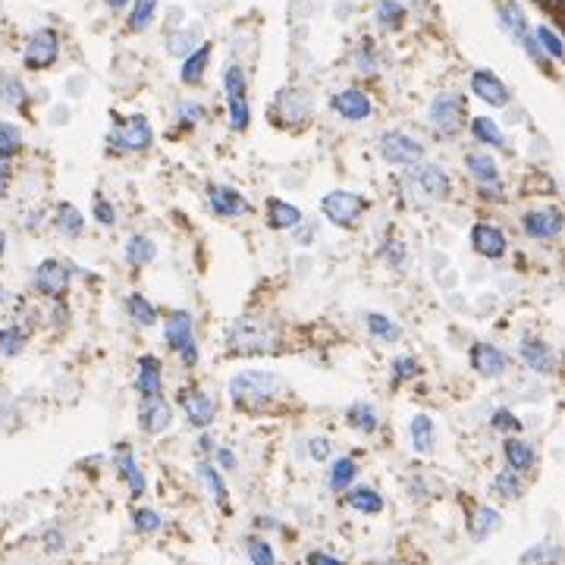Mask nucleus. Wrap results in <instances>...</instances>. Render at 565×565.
<instances>
[{"label": "nucleus", "instance_id": "obj_1", "mask_svg": "<svg viewBox=\"0 0 565 565\" xmlns=\"http://www.w3.org/2000/svg\"><path fill=\"white\" fill-rule=\"evenodd\" d=\"M230 399L239 412H274L289 399V383L274 370H242L230 380Z\"/></svg>", "mask_w": 565, "mask_h": 565}, {"label": "nucleus", "instance_id": "obj_2", "mask_svg": "<svg viewBox=\"0 0 565 565\" xmlns=\"http://www.w3.org/2000/svg\"><path fill=\"white\" fill-rule=\"evenodd\" d=\"M414 173L412 179L405 182L408 188H412V204L414 207H424V204H433V201H446L452 192V182H449V173H446L443 167H437V163H414Z\"/></svg>", "mask_w": 565, "mask_h": 565}, {"label": "nucleus", "instance_id": "obj_3", "mask_svg": "<svg viewBox=\"0 0 565 565\" xmlns=\"http://www.w3.org/2000/svg\"><path fill=\"white\" fill-rule=\"evenodd\" d=\"M274 349H276V333L264 320L242 317L230 326V352H239V355H264V352Z\"/></svg>", "mask_w": 565, "mask_h": 565}, {"label": "nucleus", "instance_id": "obj_4", "mask_svg": "<svg viewBox=\"0 0 565 565\" xmlns=\"http://www.w3.org/2000/svg\"><path fill=\"white\" fill-rule=\"evenodd\" d=\"M465 117H468V104L458 91H443L430 100V126L437 135H458L465 126Z\"/></svg>", "mask_w": 565, "mask_h": 565}, {"label": "nucleus", "instance_id": "obj_5", "mask_svg": "<svg viewBox=\"0 0 565 565\" xmlns=\"http://www.w3.org/2000/svg\"><path fill=\"white\" fill-rule=\"evenodd\" d=\"M320 211H324V217L330 220L333 226H339V230H352L355 220L368 211V198H361V195H355V192H345V188H336V192L324 195Z\"/></svg>", "mask_w": 565, "mask_h": 565}, {"label": "nucleus", "instance_id": "obj_6", "mask_svg": "<svg viewBox=\"0 0 565 565\" xmlns=\"http://www.w3.org/2000/svg\"><path fill=\"white\" fill-rule=\"evenodd\" d=\"M151 142H154V129H151L148 117H142V113L113 117L110 144H117L119 151H148Z\"/></svg>", "mask_w": 565, "mask_h": 565}, {"label": "nucleus", "instance_id": "obj_7", "mask_svg": "<svg viewBox=\"0 0 565 565\" xmlns=\"http://www.w3.org/2000/svg\"><path fill=\"white\" fill-rule=\"evenodd\" d=\"M496 16H500V25L508 31V35L515 38V41L521 44V48L531 54V60H537V63H543L546 56L540 54V48H537V41H534V35H531V25H527V16H525V10L518 6V0H496Z\"/></svg>", "mask_w": 565, "mask_h": 565}, {"label": "nucleus", "instance_id": "obj_8", "mask_svg": "<svg viewBox=\"0 0 565 565\" xmlns=\"http://www.w3.org/2000/svg\"><path fill=\"white\" fill-rule=\"evenodd\" d=\"M223 88H226V104H230V126L232 132H245L251 123L248 110V94H245V73L242 66H226L223 73Z\"/></svg>", "mask_w": 565, "mask_h": 565}, {"label": "nucleus", "instance_id": "obj_9", "mask_svg": "<svg viewBox=\"0 0 565 565\" xmlns=\"http://www.w3.org/2000/svg\"><path fill=\"white\" fill-rule=\"evenodd\" d=\"M163 330H167V345L173 352H179L182 364H186V368H195V361H198V345H195V333H192V314L170 311Z\"/></svg>", "mask_w": 565, "mask_h": 565}, {"label": "nucleus", "instance_id": "obj_10", "mask_svg": "<svg viewBox=\"0 0 565 565\" xmlns=\"http://www.w3.org/2000/svg\"><path fill=\"white\" fill-rule=\"evenodd\" d=\"M380 154L387 163H396V167H414L424 157V144L418 138L405 135V132H387L380 138Z\"/></svg>", "mask_w": 565, "mask_h": 565}, {"label": "nucleus", "instance_id": "obj_11", "mask_svg": "<svg viewBox=\"0 0 565 565\" xmlns=\"http://www.w3.org/2000/svg\"><path fill=\"white\" fill-rule=\"evenodd\" d=\"M521 230H525V236L540 239V242L559 239V232H562V211L556 204L534 207V211H527L521 217Z\"/></svg>", "mask_w": 565, "mask_h": 565}, {"label": "nucleus", "instance_id": "obj_12", "mask_svg": "<svg viewBox=\"0 0 565 565\" xmlns=\"http://www.w3.org/2000/svg\"><path fill=\"white\" fill-rule=\"evenodd\" d=\"M56 56H60V35L54 29H38L25 44L22 60L29 69H48L56 63Z\"/></svg>", "mask_w": 565, "mask_h": 565}, {"label": "nucleus", "instance_id": "obj_13", "mask_svg": "<svg viewBox=\"0 0 565 565\" xmlns=\"http://www.w3.org/2000/svg\"><path fill=\"white\" fill-rule=\"evenodd\" d=\"M468 361H471V368L483 377V380H496V377H502L508 370L512 358H508L506 352L493 343H474L468 349Z\"/></svg>", "mask_w": 565, "mask_h": 565}, {"label": "nucleus", "instance_id": "obj_14", "mask_svg": "<svg viewBox=\"0 0 565 565\" xmlns=\"http://www.w3.org/2000/svg\"><path fill=\"white\" fill-rule=\"evenodd\" d=\"M31 282H35L38 292L48 295V299H63V295H66V289H69V267L63 261L48 257V261H41L35 267Z\"/></svg>", "mask_w": 565, "mask_h": 565}, {"label": "nucleus", "instance_id": "obj_15", "mask_svg": "<svg viewBox=\"0 0 565 565\" xmlns=\"http://www.w3.org/2000/svg\"><path fill=\"white\" fill-rule=\"evenodd\" d=\"M518 358L525 361L527 370H534V374H540V377H550L552 370H556V352H552V345L546 343V339H540V336H525V339H521Z\"/></svg>", "mask_w": 565, "mask_h": 565}, {"label": "nucleus", "instance_id": "obj_16", "mask_svg": "<svg viewBox=\"0 0 565 565\" xmlns=\"http://www.w3.org/2000/svg\"><path fill=\"white\" fill-rule=\"evenodd\" d=\"M471 91L490 107H506L508 100H512L508 85L496 73H490V69H474V73H471Z\"/></svg>", "mask_w": 565, "mask_h": 565}, {"label": "nucleus", "instance_id": "obj_17", "mask_svg": "<svg viewBox=\"0 0 565 565\" xmlns=\"http://www.w3.org/2000/svg\"><path fill=\"white\" fill-rule=\"evenodd\" d=\"M179 405L192 427H211L213 418H217V402H213L207 393H201V389H182Z\"/></svg>", "mask_w": 565, "mask_h": 565}, {"label": "nucleus", "instance_id": "obj_18", "mask_svg": "<svg viewBox=\"0 0 565 565\" xmlns=\"http://www.w3.org/2000/svg\"><path fill=\"white\" fill-rule=\"evenodd\" d=\"M207 204H211V211L217 213V217H223V220L245 217V213L251 211L248 198H245V195H239L236 188H230V186H211V188H207Z\"/></svg>", "mask_w": 565, "mask_h": 565}, {"label": "nucleus", "instance_id": "obj_19", "mask_svg": "<svg viewBox=\"0 0 565 565\" xmlns=\"http://www.w3.org/2000/svg\"><path fill=\"white\" fill-rule=\"evenodd\" d=\"M465 167H468V173L477 179V186H481V192L493 195V198H500V167H496V161L490 154H481V151H471V154H465Z\"/></svg>", "mask_w": 565, "mask_h": 565}, {"label": "nucleus", "instance_id": "obj_20", "mask_svg": "<svg viewBox=\"0 0 565 565\" xmlns=\"http://www.w3.org/2000/svg\"><path fill=\"white\" fill-rule=\"evenodd\" d=\"M471 248L477 251L481 257H490V261H500L506 255L508 242H506V232L493 223H474L471 226Z\"/></svg>", "mask_w": 565, "mask_h": 565}, {"label": "nucleus", "instance_id": "obj_21", "mask_svg": "<svg viewBox=\"0 0 565 565\" xmlns=\"http://www.w3.org/2000/svg\"><path fill=\"white\" fill-rule=\"evenodd\" d=\"M330 107L343 119H349V123H361V119H368L370 113H374V104H370V98L361 88H345V91L333 94Z\"/></svg>", "mask_w": 565, "mask_h": 565}, {"label": "nucleus", "instance_id": "obj_22", "mask_svg": "<svg viewBox=\"0 0 565 565\" xmlns=\"http://www.w3.org/2000/svg\"><path fill=\"white\" fill-rule=\"evenodd\" d=\"M135 389L142 393V399H157V396H163V370H161V361H157L154 355L138 358Z\"/></svg>", "mask_w": 565, "mask_h": 565}, {"label": "nucleus", "instance_id": "obj_23", "mask_svg": "<svg viewBox=\"0 0 565 565\" xmlns=\"http://www.w3.org/2000/svg\"><path fill=\"white\" fill-rule=\"evenodd\" d=\"M138 421H142V427L148 433H163L170 427V421H173V408L167 405V399L163 396H157V399H144L142 405V414H138Z\"/></svg>", "mask_w": 565, "mask_h": 565}, {"label": "nucleus", "instance_id": "obj_24", "mask_svg": "<svg viewBox=\"0 0 565 565\" xmlns=\"http://www.w3.org/2000/svg\"><path fill=\"white\" fill-rule=\"evenodd\" d=\"M502 456H506L508 471H515V474H521V471H531L534 462H537V452H534V446L527 443V439H521V437H508L506 443H502Z\"/></svg>", "mask_w": 565, "mask_h": 565}, {"label": "nucleus", "instance_id": "obj_25", "mask_svg": "<svg viewBox=\"0 0 565 565\" xmlns=\"http://www.w3.org/2000/svg\"><path fill=\"white\" fill-rule=\"evenodd\" d=\"M502 525V515L490 506H474L468 512V534L471 540H487L493 531H500Z\"/></svg>", "mask_w": 565, "mask_h": 565}, {"label": "nucleus", "instance_id": "obj_26", "mask_svg": "<svg viewBox=\"0 0 565 565\" xmlns=\"http://www.w3.org/2000/svg\"><path fill=\"white\" fill-rule=\"evenodd\" d=\"M207 63H211V44H201V48H195L192 54L182 56L179 79L186 82V85H201V79H204V73H207Z\"/></svg>", "mask_w": 565, "mask_h": 565}, {"label": "nucleus", "instance_id": "obj_27", "mask_svg": "<svg viewBox=\"0 0 565 565\" xmlns=\"http://www.w3.org/2000/svg\"><path fill=\"white\" fill-rule=\"evenodd\" d=\"M113 458H117V468H119V474L126 477V483H129L132 496H142L144 493V474H142V468L135 465V458H132L129 446L119 443L117 452H113Z\"/></svg>", "mask_w": 565, "mask_h": 565}, {"label": "nucleus", "instance_id": "obj_28", "mask_svg": "<svg viewBox=\"0 0 565 565\" xmlns=\"http://www.w3.org/2000/svg\"><path fill=\"white\" fill-rule=\"evenodd\" d=\"M301 223V211L295 204L282 198H270L267 201V226L270 230H292V226Z\"/></svg>", "mask_w": 565, "mask_h": 565}, {"label": "nucleus", "instance_id": "obj_29", "mask_svg": "<svg viewBox=\"0 0 565 565\" xmlns=\"http://www.w3.org/2000/svg\"><path fill=\"white\" fill-rule=\"evenodd\" d=\"M345 506L349 508H355V512H361V515H377V512H383V496L377 493L374 487H352L349 493H345Z\"/></svg>", "mask_w": 565, "mask_h": 565}, {"label": "nucleus", "instance_id": "obj_30", "mask_svg": "<svg viewBox=\"0 0 565 565\" xmlns=\"http://www.w3.org/2000/svg\"><path fill=\"white\" fill-rule=\"evenodd\" d=\"M355 477H358V465H355V458H349V456H339V458H333V465H330V490L333 493H343V490H349L352 483H355Z\"/></svg>", "mask_w": 565, "mask_h": 565}, {"label": "nucleus", "instance_id": "obj_31", "mask_svg": "<svg viewBox=\"0 0 565 565\" xmlns=\"http://www.w3.org/2000/svg\"><path fill=\"white\" fill-rule=\"evenodd\" d=\"M408 430H412V449L414 452H430L433 449V437H437V427H433V418H427V414H414L412 424H408Z\"/></svg>", "mask_w": 565, "mask_h": 565}, {"label": "nucleus", "instance_id": "obj_32", "mask_svg": "<svg viewBox=\"0 0 565 565\" xmlns=\"http://www.w3.org/2000/svg\"><path fill=\"white\" fill-rule=\"evenodd\" d=\"M126 257H129V264H135V267H144V264H151L157 257V242L151 236H132L129 242H126Z\"/></svg>", "mask_w": 565, "mask_h": 565}, {"label": "nucleus", "instance_id": "obj_33", "mask_svg": "<svg viewBox=\"0 0 565 565\" xmlns=\"http://www.w3.org/2000/svg\"><path fill=\"white\" fill-rule=\"evenodd\" d=\"M345 424L358 433H374L377 430V412L368 402H355V405L345 408Z\"/></svg>", "mask_w": 565, "mask_h": 565}, {"label": "nucleus", "instance_id": "obj_34", "mask_svg": "<svg viewBox=\"0 0 565 565\" xmlns=\"http://www.w3.org/2000/svg\"><path fill=\"white\" fill-rule=\"evenodd\" d=\"M198 474L204 477V483H207V490H211L213 502H217L223 512H230V493H226V483H223V477H220V471L213 468L211 462H201L198 465Z\"/></svg>", "mask_w": 565, "mask_h": 565}, {"label": "nucleus", "instance_id": "obj_35", "mask_svg": "<svg viewBox=\"0 0 565 565\" xmlns=\"http://www.w3.org/2000/svg\"><path fill=\"white\" fill-rule=\"evenodd\" d=\"M471 135H474L481 144H490V148H502V144H506L502 129L490 117H474V119H471Z\"/></svg>", "mask_w": 565, "mask_h": 565}, {"label": "nucleus", "instance_id": "obj_36", "mask_svg": "<svg viewBox=\"0 0 565 565\" xmlns=\"http://www.w3.org/2000/svg\"><path fill=\"white\" fill-rule=\"evenodd\" d=\"M405 16H408V13H405V6H402L399 0H380V4H377V13H374L377 25H380V29H389V31L402 29Z\"/></svg>", "mask_w": 565, "mask_h": 565}, {"label": "nucleus", "instance_id": "obj_37", "mask_svg": "<svg viewBox=\"0 0 565 565\" xmlns=\"http://www.w3.org/2000/svg\"><path fill=\"white\" fill-rule=\"evenodd\" d=\"M126 311H129V317L135 320L138 326H154L157 324V308L138 292H132L129 299H126Z\"/></svg>", "mask_w": 565, "mask_h": 565}, {"label": "nucleus", "instance_id": "obj_38", "mask_svg": "<svg viewBox=\"0 0 565 565\" xmlns=\"http://www.w3.org/2000/svg\"><path fill=\"white\" fill-rule=\"evenodd\" d=\"M364 324H368L370 336H374V339H380V343H396V339L402 336L399 324H393V320H389L387 314H377V311H370L368 317H364Z\"/></svg>", "mask_w": 565, "mask_h": 565}, {"label": "nucleus", "instance_id": "obj_39", "mask_svg": "<svg viewBox=\"0 0 565 565\" xmlns=\"http://www.w3.org/2000/svg\"><path fill=\"white\" fill-rule=\"evenodd\" d=\"M521 565H565V556L556 543H540L521 556Z\"/></svg>", "mask_w": 565, "mask_h": 565}, {"label": "nucleus", "instance_id": "obj_40", "mask_svg": "<svg viewBox=\"0 0 565 565\" xmlns=\"http://www.w3.org/2000/svg\"><path fill=\"white\" fill-rule=\"evenodd\" d=\"M531 35H534V41H537L540 54L550 56V60H556V63L562 60V54H565V50H562V41H559V35L550 29V25H537V29L531 31Z\"/></svg>", "mask_w": 565, "mask_h": 565}, {"label": "nucleus", "instance_id": "obj_41", "mask_svg": "<svg viewBox=\"0 0 565 565\" xmlns=\"http://www.w3.org/2000/svg\"><path fill=\"white\" fill-rule=\"evenodd\" d=\"M56 226H60V232H66L69 239H75V236H82V230H85V217H82L69 201H63V204L56 207Z\"/></svg>", "mask_w": 565, "mask_h": 565}, {"label": "nucleus", "instance_id": "obj_42", "mask_svg": "<svg viewBox=\"0 0 565 565\" xmlns=\"http://www.w3.org/2000/svg\"><path fill=\"white\" fill-rule=\"evenodd\" d=\"M22 148V132L13 123H0V161H13Z\"/></svg>", "mask_w": 565, "mask_h": 565}, {"label": "nucleus", "instance_id": "obj_43", "mask_svg": "<svg viewBox=\"0 0 565 565\" xmlns=\"http://www.w3.org/2000/svg\"><path fill=\"white\" fill-rule=\"evenodd\" d=\"M493 490L502 496V500H518V496L525 493V483H521V477L515 474V471L506 468L493 477Z\"/></svg>", "mask_w": 565, "mask_h": 565}, {"label": "nucleus", "instance_id": "obj_44", "mask_svg": "<svg viewBox=\"0 0 565 565\" xmlns=\"http://www.w3.org/2000/svg\"><path fill=\"white\" fill-rule=\"evenodd\" d=\"M154 13H157V0H135L129 16V31H144L154 22Z\"/></svg>", "mask_w": 565, "mask_h": 565}, {"label": "nucleus", "instance_id": "obj_45", "mask_svg": "<svg viewBox=\"0 0 565 565\" xmlns=\"http://www.w3.org/2000/svg\"><path fill=\"white\" fill-rule=\"evenodd\" d=\"M245 550H248L251 565H276L274 546H270L264 537H248L245 540Z\"/></svg>", "mask_w": 565, "mask_h": 565}, {"label": "nucleus", "instance_id": "obj_46", "mask_svg": "<svg viewBox=\"0 0 565 565\" xmlns=\"http://www.w3.org/2000/svg\"><path fill=\"white\" fill-rule=\"evenodd\" d=\"M0 98H4L6 104H13V107H22L29 94H25L22 82L13 79V75H4V79H0Z\"/></svg>", "mask_w": 565, "mask_h": 565}, {"label": "nucleus", "instance_id": "obj_47", "mask_svg": "<svg viewBox=\"0 0 565 565\" xmlns=\"http://www.w3.org/2000/svg\"><path fill=\"white\" fill-rule=\"evenodd\" d=\"M132 525H135L142 534H154L163 527V518L154 512V508H135V512H132Z\"/></svg>", "mask_w": 565, "mask_h": 565}, {"label": "nucleus", "instance_id": "obj_48", "mask_svg": "<svg viewBox=\"0 0 565 565\" xmlns=\"http://www.w3.org/2000/svg\"><path fill=\"white\" fill-rule=\"evenodd\" d=\"M490 427H493V430H502V433H512V437L521 433V421L515 418L508 408H496L493 418H490Z\"/></svg>", "mask_w": 565, "mask_h": 565}, {"label": "nucleus", "instance_id": "obj_49", "mask_svg": "<svg viewBox=\"0 0 565 565\" xmlns=\"http://www.w3.org/2000/svg\"><path fill=\"white\" fill-rule=\"evenodd\" d=\"M22 345H25V333L22 330H0V352H4L6 358H13V355H19L22 352Z\"/></svg>", "mask_w": 565, "mask_h": 565}, {"label": "nucleus", "instance_id": "obj_50", "mask_svg": "<svg viewBox=\"0 0 565 565\" xmlns=\"http://www.w3.org/2000/svg\"><path fill=\"white\" fill-rule=\"evenodd\" d=\"M355 66H358V73L374 75L377 60H374V44L370 41H361V48H358V54H355Z\"/></svg>", "mask_w": 565, "mask_h": 565}, {"label": "nucleus", "instance_id": "obj_51", "mask_svg": "<svg viewBox=\"0 0 565 565\" xmlns=\"http://www.w3.org/2000/svg\"><path fill=\"white\" fill-rule=\"evenodd\" d=\"M94 220H98L100 226H113L117 223V211H113V204L104 198V195H94Z\"/></svg>", "mask_w": 565, "mask_h": 565}, {"label": "nucleus", "instance_id": "obj_52", "mask_svg": "<svg viewBox=\"0 0 565 565\" xmlns=\"http://www.w3.org/2000/svg\"><path fill=\"white\" fill-rule=\"evenodd\" d=\"M414 374H418V361H414V358L399 355V358H396V361H393V377H396V383L412 380Z\"/></svg>", "mask_w": 565, "mask_h": 565}, {"label": "nucleus", "instance_id": "obj_53", "mask_svg": "<svg viewBox=\"0 0 565 565\" xmlns=\"http://www.w3.org/2000/svg\"><path fill=\"white\" fill-rule=\"evenodd\" d=\"M383 255H387V261L393 264L396 270H402V267H405V257H408V251H405V245H402V242H389L387 248H383Z\"/></svg>", "mask_w": 565, "mask_h": 565}, {"label": "nucleus", "instance_id": "obj_54", "mask_svg": "<svg viewBox=\"0 0 565 565\" xmlns=\"http://www.w3.org/2000/svg\"><path fill=\"white\" fill-rule=\"evenodd\" d=\"M201 113H204V107L201 104H179V123L192 129V126L201 119Z\"/></svg>", "mask_w": 565, "mask_h": 565}, {"label": "nucleus", "instance_id": "obj_55", "mask_svg": "<svg viewBox=\"0 0 565 565\" xmlns=\"http://www.w3.org/2000/svg\"><path fill=\"white\" fill-rule=\"evenodd\" d=\"M308 449H311V458H314V462H324V458H330V439L314 437L311 443H308Z\"/></svg>", "mask_w": 565, "mask_h": 565}, {"label": "nucleus", "instance_id": "obj_56", "mask_svg": "<svg viewBox=\"0 0 565 565\" xmlns=\"http://www.w3.org/2000/svg\"><path fill=\"white\" fill-rule=\"evenodd\" d=\"M308 565H345V562H343V559H336V556H330V552L314 550V552H308Z\"/></svg>", "mask_w": 565, "mask_h": 565}, {"label": "nucleus", "instance_id": "obj_57", "mask_svg": "<svg viewBox=\"0 0 565 565\" xmlns=\"http://www.w3.org/2000/svg\"><path fill=\"white\" fill-rule=\"evenodd\" d=\"M217 462H220V468H226V471H232L236 468V456H232V449H217Z\"/></svg>", "mask_w": 565, "mask_h": 565}, {"label": "nucleus", "instance_id": "obj_58", "mask_svg": "<svg viewBox=\"0 0 565 565\" xmlns=\"http://www.w3.org/2000/svg\"><path fill=\"white\" fill-rule=\"evenodd\" d=\"M6 188H10V167L0 161V198L6 195Z\"/></svg>", "mask_w": 565, "mask_h": 565}, {"label": "nucleus", "instance_id": "obj_59", "mask_svg": "<svg viewBox=\"0 0 565 565\" xmlns=\"http://www.w3.org/2000/svg\"><path fill=\"white\" fill-rule=\"evenodd\" d=\"M48 546H50V552H60V546H63V537H60V531H48Z\"/></svg>", "mask_w": 565, "mask_h": 565}, {"label": "nucleus", "instance_id": "obj_60", "mask_svg": "<svg viewBox=\"0 0 565 565\" xmlns=\"http://www.w3.org/2000/svg\"><path fill=\"white\" fill-rule=\"evenodd\" d=\"M107 6L110 10H123V6H129V0H107Z\"/></svg>", "mask_w": 565, "mask_h": 565}, {"label": "nucleus", "instance_id": "obj_61", "mask_svg": "<svg viewBox=\"0 0 565 565\" xmlns=\"http://www.w3.org/2000/svg\"><path fill=\"white\" fill-rule=\"evenodd\" d=\"M4 251H6V232L0 230V257H4Z\"/></svg>", "mask_w": 565, "mask_h": 565}, {"label": "nucleus", "instance_id": "obj_62", "mask_svg": "<svg viewBox=\"0 0 565 565\" xmlns=\"http://www.w3.org/2000/svg\"><path fill=\"white\" fill-rule=\"evenodd\" d=\"M546 4H550V6H559V0H546Z\"/></svg>", "mask_w": 565, "mask_h": 565}, {"label": "nucleus", "instance_id": "obj_63", "mask_svg": "<svg viewBox=\"0 0 565 565\" xmlns=\"http://www.w3.org/2000/svg\"><path fill=\"white\" fill-rule=\"evenodd\" d=\"M4 295H6V292H4V286H0V301H4Z\"/></svg>", "mask_w": 565, "mask_h": 565}, {"label": "nucleus", "instance_id": "obj_64", "mask_svg": "<svg viewBox=\"0 0 565 565\" xmlns=\"http://www.w3.org/2000/svg\"><path fill=\"white\" fill-rule=\"evenodd\" d=\"M383 565H393V562H383Z\"/></svg>", "mask_w": 565, "mask_h": 565}]
</instances>
